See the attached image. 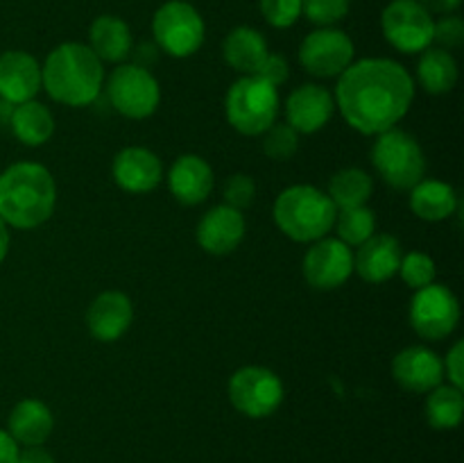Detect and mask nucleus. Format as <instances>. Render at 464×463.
I'll use <instances>...</instances> for the list:
<instances>
[{
	"label": "nucleus",
	"instance_id": "obj_39",
	"mask_svg": "<svg viewBox=\"0 0 464 463\" xmlns=\"http://www.w3.org/2000/svg\"><path fill=\"white\" fill-rule=\"evenodd\" d=\"M18 443L9 436V431L0 429V463H16L18 461Z\"/></svg>",
	"mask_w": 464,
	"mask_h": 463
},
{
	"label": "nucleus",
	"instance_id": "obj_6",
	"mask_svg": "<svg viewBox=\"0 0 464 463\" xmlns=\"http://www.w3.org/2000/svg\"><path fill=\"white\" fill-rule=\"evenodd\" d=\"M372 163L381 180L399 191H411L426 175V157L421 145L417 143L415 136L397 127L379 134L372 148Z\"/></svg>",
	"mask_w": 464,
	"mask_h": 463
},
{
	"label": "nucleus",
	"instance_id": "obj_12",
	"mask_svg": "<svg viewBox=\"0 0 464 463\" xmlns=\"http://www.w3.org/2000/svg\"><path fill=\"white\" fill-rule=\"evenodd\" d=\"M353 54V41L335 27H317L299 45V62L317 77H340L352 66Z\"/></svg>",
	"mask_w": 464,
	"mask_h": 463
},
{
	"label": "nucleus",
	"instance_id": "obj_11",
	"mask_svg": "<svg viewBox=\"0 0 464 463\" xmlns=\"http://www.w3.org/2000/svg\"><path fill=\"white\" fill-rule=\"evenodd\" d=\"M433 14L426 12L417 0H392L383 9L381 27L390 45L399 53H424L433 44Z\"/></svg>",
	"mask_w": 464,
	"mask_h": 463
},
{
	"label": "nucleus",
	"instance_id": "obj_37",
	"mask_svg": "<svg viewBox=\"0 0 464 463\" xmlns=\"http://www.w3.org/2000/svg\"><path fill=\"white\" fill-rule=\"evenodd\" d=\"M254 75H258L261 80L270 82L272 86H281L285 80H288V75H290L288 62H285L281 54L267 53V57L263 59V64L258 66V71L254 73Z\"/></svg>",
	"mask_w": 464,
	"mask_h": 463
},
{
	"label": "nucleus",
	"instance_id": "obj_14",
	"mask_svg": "<svg viewBox=\"0 0 464 463\" xmlns=\"http://www.w3.org/2000/svg\"><path fill=\"white\" fill-rule=\"evenodd\" d=\"M392 375L411 393H430L442 384L444 361L426 345H411L392 359Z\"/></svg>",
	"mask_w": 464,
	"mask_h": 463
},
{
	"label": "nucleus",
	"instance_id": "obj_3",
	"mask_svg": "<svg viewBox=\"0 0 464 463\" xmlns=\"http://www.w3.org/2000/svg\"><path fill=\"white\" fill-rule=\"evenodd\" d=\"M104 68L93 50L84 44L57 45L41 66V86L57 103L68 107H86L102 91Z\"/></svg>",
	"mask_w": 464,
	"mask_h": 463
},
{
	"label": "nucleus",
	"instance_id": "obj_4",
	"mask_svg": "<svg viewBox=\"0 0 464 463\" xmlns=\"http://www.w3.org/2000/svg\"><path fill=\"white\" fill-rule=\"evenodd\" d=\"M272 213L276 227L288 239L299 243H315L334 230L338 207L331 202L324 191L311 184H297L281 191Z\"/></svg>",
	"mask_w": 464,
	"mask_h": 463
},
{
	"label": "nucleus",
	"instance_id": "obj_18",
	"mask_svg": "<svg viewBox=\"0 0 464 463\" xmlns=\"http://www.w3.org/2000/svg\"><path fill=\"white\" fill-rule=\"evenodd\" d=\"M245 216L229 204H218L208 209L198 225V243L208 254H229L243 243L245 239Z\"/></svg>",
	"mask_w": 464,
	"mask_h": 463
},
{
	"label": "nucleus",
	"instance_id": "obj_35",
	"mask_svg": "<svg viewBox=\"0 0 464 463\" xmlns=\"http://www.w3.org/2000/svg\"><path fill=\"white\" fill-rule=\"evenodd\" d=\"M254 198H256V184H254L252 177L245 175V172H236L234 177L227 180L225 204L243 212V209H247L254 202Z\"/></svg>",
	"mask_w": 464,
	"mask_h": 463
},
{
	"label": "nucleus",
	"instance_id": "obj_13",
	"mask_svg": "<svg viewBox=\"0 0 464 463\" xmlns=\"http://www.w3.org/2000/svg\"><path fill=\"white\" fill-rule=\"evenodd\" d=\"M353 272V250L340 239L315 241L304 257V277L317 291L340 289Z\"/></svg>",
	"mask_w": 464,
	"mask_h": 463
},
{
	"label": "nucleus",
	"instance_id": "obj_2",
	"mask_svg": "<svg viewBox=\"0 0 464 463\" xmlns=\"http://www.w3.org/2000/svg\"><path fill=\"white\" fill-rule=\"evenodd\" d=\"M57 204L53 172L34 162L12 163L0 172V218L16 230L44 225Z\"/></svg>",
	"mask_w": 464,
	"mask_h": 463
},
{
	"label": "nucleus",
	"instance_id": "obj_28",
	"mask_svg": "<svg viewBox=\"0 0 464 463\" xmlns=\"http://www.w3.org/2000/svg\"><path fill=\"white\" fill-rule=\"evenodd\" d=\"M374 182L361 168H343L329 182V198L338 209L362 207L372 198Z\"/></svg>",
	"mask_w": 464,
	"mask_h": 463
},
{
	"label": "nucleus",
	"instance_id": "obj_32",
	"mask_svg": "<svg viewBox=\"0 0 464 463\" xmlns=\"http://www.w3.org/2000/svg\"><path fill=\"white\" fill-rule=\"evenodd\" d=\"M399 275L411 289L420 291L435 281V261L424 252H408L401 257Z\"/></svg>",
	"mask_w": 464,
	"mask_h": 463
},
{
	"label": "nucleus",
	"instance_id": "obj_36",
	"mask_svg": "<svg viewBox=\"0 0 464 463\" xmlns=\"http://www.w3.org/2000/svg\"><path fill=\"white\" fill-rule=\"evenodd\" d=\"M433 41H438L444 50L449 48H458V45L464 41V23L462 18L451 16H442L440 21H435L433 25Z\"/></svg>",
	"mask_w": 464,
	"mask_h": 463
},
{
	"label": "nucleus",
	"instance_id": "obj_22",
	"mask_svg": "<svg viewBox=\"0 0 464 463\" xmlns=\"http://www.w3.org/2000/svg\"><path fill=\"white\" fill-rule=\"evenodd\" d=\"M54 427L53 411L45 402L34 398L21 399L9 413L7 431L18 445H44L50 438Z\"/></svg>",
	"mask_w": 464,
	"mask_h": 463
},
{
	"label": "nucleus",
	"instance_id": "obj_38",
	"mask_svg": "<svg viewBox=\"0 0 464 463\" xmlns=\"http://www.w3.org/2000/svg\"><path fill=\"white\" fill-rule=\"evenodd\" d=\"M444 375L449 377L451 386L462 389L464 386V343L458 340L447 354V361H444Z\"/></svg>",
	"mask_w": 464,
	"mask_h": 463
},
{
	"label": "nucleus",
	"instance_id": "obj_41",
	"mask_svg": "<svg viewBox=\"0 0 464 463\" xmlns=\"http://www.w3.org/2000/svg\"><path fill=\"white\" fill-rule=\"evenodd\" d=\"M417 3L429 14H442V16H447V14H453L460 7L462 0H417Z\"/></svg>",
	"mask_w": 464,
	"mask_h": 463
},
{
	"label": "nucleus",
	"instance_id": "obj_1",
	"mask_svg": "<svg viewBox=\"0 0 464 463\" xmlns=\"http://www.w3.org/2000/svg\"><path fill=\"white\" fill-rule=\"evenodd\" d=\"M415 98L411 73L392 59L374 57L352 62L340 75L335 104L344 121L361 134H383L392 130Z\"/></svg>",
	"mask_w": 464,
	"mask_h": 463
},
{
	"label": "nucleus",
	"instance_id": "obj_24",
	"mask_svg": "<svg viewBox=\"0 0 464 463\" xmlns=\"http://www.w3.org/2000/svg\"><path fill=\"white\" fill-rule=\"evenodd\" d=\"M411 209L417 218L429 222L447 221L458 209V193L451 184L440 180H421L411 189Z\"/></svg>",
	"mask_w": 464,
	"mask_h": 463
},
{
	"label": "nucleus",
	"instance_id": "obj_33",
	"mask_svg": "<svg viewBox=\"0 0 464 463\" xmlns=\"http://www.w3.org/2000/svg\"><path fill=\"white\" fill-rule=\"evenodd\" d=\"M352 0H302V14L320 27H331L349 14Z\"/></svg>",
	"mask_w": 464,
	"mask_h": 463
},
{
	"label": "nucleus",
	"instance_id": "obj_7",
	"mask_svg": "<svg viewBox=\"0 0 464 463\" xmlns=\"http://www.w3.org/2000/svg\"><path fill=\"white\" fill-rule=\"evenodd\" d=\"M154 41L170 57H190L204 44V21L186 0H168L152 18Z\"/></svg>",
	"mask_w": 464,
	"mask_h": 463
},
{
	"label": "nucleus",
	"instance_id": "obj_25",
	"mask_svg": "<svg viewBox=\"0 0 464 463\" xmlns=\"http://www.w3.org/2000/svg\"><path fill=\"white\" fill-rule=\"evenodd\" d=\"M91 45L100 62H122L131 53V32L122 18L104 14L98 16L89 32Z\"/></svg>",
	"mask_w": 464,
	"mask_h": 463
},
{
	"label": "nucleus",
	"instance_id": "obj_19",
	"mask_svg": "<svg viewBox=\"0 0 464 463\" xmlns=\"http://www.w3.org/2000/svg\"><path fill=\"white\" fill-rule=\"evenodd\" d=\"M134 320L131 300L121 291H104L91 302L86 311V325L93 339L102 343H113L130 330Z\"/></svg>",
	"mask_w": 464,
	"mask_h": 463
},
{
	"label": "nucleus",
	"instance_id": "obj_8",
	"mask_svg": "<svg viewBox=\"0 0 464 463\" xmlns=\"http://www.w3.org/2000/svg\"><path fill=\"white\" fill-rule=\"evenodd\" d=\"M111 107L127 118H148L161 103V86L157 77L139 64H121L107 82Z\"/></svg>",
	"mask_w": 464,
	"mask_h": 463
},
{
	"label": "nucleus",
	"instance_id": "obj_21",
	"mask_svg": "<svg viewBox=\"0 0 464 463\" xmlns=\"http://www.w3.org/2000/svg\"><path fill=\"white\" fill-rule=\"evenodd\" d=\"M168 189L181 204L204 202L213 189V171L199 154H181L168 172Z\"/></svg>",
	"mask_w": 464,
	"mask_h": 463
},
{
	"label": "nucleus",
	"instance_id": "obj_27",
	"mask_svg": "<svg viewBox=\"0 0 464 463\" xmlns=\"http://www.w3.org/2000/svg\"><path fill=\"white\" fill-rule=\"evenodd\" d=\"M417 77L429 94H449L458 82V64L444 48H426L417 64Z\"/></svg>",
	"mask_w": 464,
	"mask_h": 463
},
{
	"label": "nucleus",
	"instance_id": "obj_10",
	"mask_svg": "<svg viewBox=\"0 0 464 463\" xmlns=\"http://www.w3.org/2000/svg\"><path fill=\"white\" fill-rule=\"evenodd\" d=\"M460 322V302L444 284H429L415 291L411 302V325L421 339L442 340Z\"/></svg>",
	"mask_w": 464,
	"mask_h": 463
},
{
	"label": "nucleus",
	"instance_id": "obj_17",
	"mask_svg": "<svg viewBox=\"0 0 464 463\" xmlns=\"http://www.w3.org/2000/svg\"><path fill=\"white\" fill-rule=\"evenodd\" d=\"M41 91V66L30 53L7 50L0 54V100L23 104Z\"/></svg>",
	"mask_w": 464,
	"mask_h": 463
},
{
	"label": "nucleus",
	"instance_id": "obj_20",
	"mask_svg": "<svg viewBox=\"0 0 464 463\" xmlns=\"http://www.w3.org/2000/svg\"><path fill=\"white\" fill-rule=\"evenodd\" d=\"M401 257V243L394 236L374 234L365 243L358 245L353 254V271L370 284H383L397 275Z\"/></svg>",
	"mask_w": 464,
	"mask_h": 463
},
{
	"label": "nucleus",
	"instance_id": "obj_34",
	"mask_svg": "<svg viewBox=\"0 0 464 463\" xmlns=\"http://www.w3.org/2000/svg\"><path fill=\"white\" fill-rule=\"evenodd\" d=\"M261 14L270 25L290 27L302 16V0H258Z\"/></svg>",
	"mask_w": 464,
	"mask_h": 463
},
{
	"label": "nucleus",
	"instance_id": "obj_26",
	"mask_svg": "<svg viewBox=\"0 0 464 463\" xmlns=\"http://www.w3.org/2000/svg\"><path fill=\"white\" fill-rule=\"evenodd\" d=\"M9 123H12L14 136L23 145H30V148L44 145L54 132L53 113H50V109L45 104L36 103V100H27V103L16 104L12 109Z\"/></svg>",
	"mask_w": 464,
	"mask_h": 463
},
{
	"label": "nucleus",
	"instance_id": "obj_16",
	"mask_svg": "<svg viewBox=\"0 0 464 463\" xmlns=\"http://www.w3.org/2000/svg\"><path fill=\"white\" fill-rule=\"evenodd\" d=\"M335 112V100L324 86L304 84L295 89L285 100V121L295 132L313 134L331 121Z\"/></svg>",
	"mask_w": 464,
	"mask_h": 463
},
{
	"label": "nucleus",
	"instance_id": "obj_23",
	"mask_svg": "<svg viewBox=\"0 0 464 463\" xmlns=\"http://www.w3.org/2000/svg\"><path fill=\"white\" fill-rule=\"evenodd\" d=\"M267 41L258 30L247 25H240L227 34L225 44H222V54L225 62L229 64L234 71L243 73V75H254L263 59L267 57Z\"/></svg>",
	"mask_w": 464,
	"mask_h": 463
},
{
	"label": "nucleus",
	"instance_id": "obj_9",
	"mask_svg": "<svg viewBox=\"0 0 464 463\" xmlns=\"http://www.w3.org/2000/svg\"><path fill=\"white\" fill-rule=\"evenodd\" d=\"M229 399L243 416L267 418L284 402V381L263 366H245L229 379Z\"/></svg>",
	"mask_w": 464,
	"mask_h": 463
},
{
	"label": "nucleus",
	"instance_id": "obj_5",
	"mask_svg": "<svg viewBox=\"0 0 464 463\" xmlns=\"http://www.w3.org/2000/svg\"><path fill=\"white\" fill-rule=\"evenodd\" d=\"M227 121L245 136H261L279 116V91L258 75H245L234 82L225 98Z\"/></svg>",
	"mask_w": 464,
	"mask_h": 463
},
{
	"label": "nucleus",
	"instance_id": "obj_30",
	"mask_svg": "<svg viewBox=\"0 0 464 463\" xmlns=\"http://www.w3.org/2000/svg\"><path fill=\"white\" fill-rule=\"evenodd\" d=\"M338 227V239L347 243L349 248H358L372 239L376 232V216L370 207H352V209H340L335 216V225Z\"/></svg>",
	"mask_w": 464,
	"mask_h": 463
},
{
	"label": "nucleus",
	"instance_id": "obj_29",
	"mask_svg": "<svg viewBox=\"0 0 464 463\" xmlns=\"http://www.w3.org/2000/svg\"><path fill=\"white\" fill-rule=\"evenodd\" d=\"M464 413V395L458 386H442L430 390L426 399V420L435 429H453L460 425Z\"/></svg>",
	"mask_w": 464,
	"mask_h": 463
},
{
	"label": "nucleus",
	"instance_id": "obj_31",
	"mask_svg": "<svg viewBox=\"0 0 464 463\" xmlns=\"http://www.w3.org/2000/svg\"><path fill=\"white\" fill-rule=\"evenodd\" d=\"M263 136V153L267 154L275 162H288L290 157H295L299 148V134L293 127L285 123V125H272L270 130Z\"/></svg>",
	"mask_w": 464,
	"mask_h": 463
},
{
	"label": "nucleus",
	"instance_id": "obj_42",
	"mask_svg": "<svg viewBox=\"0 0 464 463\" xmlns=\"http://www.w3.org/2000/svg\"><path fill=\"white\" fill-rule=\"evenodd\" d=\"M9 252V225L0 218V261H5Z\"/></svg>",
	"mask_w": 464,
	"mask_h": 463
},
{
	"label": "nucleus",
	"instance_id": "obj_15",
	"mask_svg": "<svg viewBox=\"0 0 464 463\" xmlns=\"http://www.w3.org/2000/svg\"><path fill=\"white\" fill-rule=\"evenodd\" d=\"M111 175L127 193H150L161 184L163 166L152 150L130 145L113 157Z\"/></svg>",
	"mask_w": 464,
	"mask_h": 463
},
{
	"label": "nucleus",
	"instance_id": "obj_40",
	"mask_svg": "<svg viewBox=\"0 0 464 463\" xmlns=\"http://www.w3.org/2000/svg\"><path fill=\"white\" fill-rule=\"evenodd\" d=\"M16 463H54L53 454L48 449H44L41 445H30L23 452H18Z\"/></svg>",
	"mask_w": 464,
	"mask_h": 463
}]
</instances>
